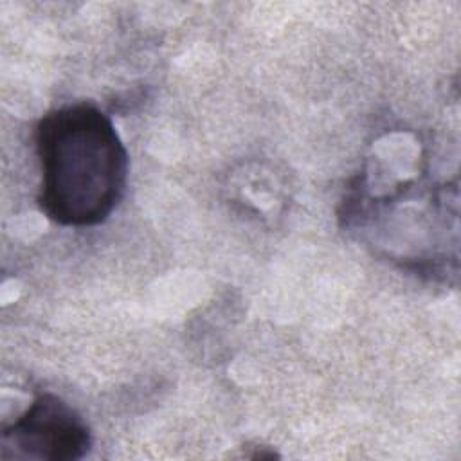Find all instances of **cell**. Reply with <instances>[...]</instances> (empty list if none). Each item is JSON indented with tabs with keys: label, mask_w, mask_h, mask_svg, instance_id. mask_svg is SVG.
Listing matches in <instances>:
<instances>
[{
	"label": "cell",
	"mask_w": 461,
	"mask_h": 461,
	"mask_svg": "<svg viewBox=\"0 0 461 461\" xmlns=\"http://www.w3.org/2000/svg\"><path fill=\"white\" fill-rule=\"evenodd\" d=\"M36 149L41 212L63 227L106 221L128 176V153L112 119L90 103L54 108L38 122Z\"/></svg>",
	"instance_id": "cell-1"
},
{
	"label": "cell",
	"mask_w": 461,
	"mask_h": 461,
	"mask_svg": "<svg viewBox=\"0 0 461 461\" xmlns=\"http://www.w3.org/2000/svg\"><path fill=\"white\" fill-rule=\"evenodd\" d=\"M4 459L74 461L90 450L83 418L59 396L40 394L29 409L2 430Z\"/></svg>",
	"instance_id": "cell-2"
}]
</instances>
